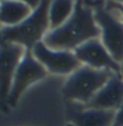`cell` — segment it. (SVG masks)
<instances>
[{
    "label": "cell",
    "mask_w": 123,
    "mask_h": 126,
    "mask_svg": "<svg viewBox=\"0 0 123 126\" xmlns=\"http://www.w3.org/2000/svg\"><path fill=\"white\" fill-rule=\"evenodd\" d=\"M119 74H120V76L123 78V60L122 62L119 63Z\"/></svg>",
    "instance_id": "obj_15"
},
{
    "label": "cell",
    "mask_w": 123,
    "mask_h": 126,
    "mask_svg": "<svg viewBox=\"0 0 123 126\" xmlns=\"http://www.w3.org/2000/svg\"><path fill=\"white\" fill-rule=\"evenodd\" d=\"M33 11L27 2L0 1V23L3 26H15L26 19Z\"/></svg>",
    "instance_id": "obj_11"
},
{
    "label": "cell",
    "mask_w": 123,
    "mask_h": 126,
    "mask_svg": "<svg viewBox=\"0 0 123 126\" xmlns=\"http://www.w3.org/2000/svg\"><path fill=\"white\" fill-rule=\"evenodd\" d=\"M75 2L57 0L50 2L49 6V31L59 28L67 20L74 10Z\"/></svg>",
    "instance_id": "obj_12"
},
{
    "label": "cell",
    "mask_w": 123,
    "mask_h": 126,
    "mask_svg": "<svg viewBox=\"0 0 123 126\" xmlns=\"http://www.w3.org/2000/svg\"><path fill=\"white\" fill-rule=\"evenodd\" d=\"M47 74L46 68L33 56L31 50H26L19 62L13 79L12 88L8 98V105H16L22 93L35 82L44 78Z\"/></svg>",
    "instance_id": "obj_6"
},
{
    "label": "cell",
    "mask_w": 123,
    "mask_h": 126,
    "mask_svg": "<svg viewBox=\"0 0 123 126\" xmlns=\"http://www.w3.org/2000/svg\"><path fill=\"white\" fill-rule=\"evenodd\" d=\"M67 126H73V125H72L71 123H69V124H68V125H67Z\"/></svg>",
    "instance_id": "obj_16"
},
{
    "label": "cell",
    "mask_w": 123,
    "mask_h": 126,
    "mask_svg": "<svg viewBox=\"0 0 123 126\" xmlns=\"http://www.w3.org/2000/svg\"><path fill=\"white\" fill-rule=\"evenodd\" d=\"M113 74L109 70L81 65L66 79L62 94L78 105H87Z\"/></svg>",
    "instance_id": "obj_4"
},
{
    "label": "cell",
    "mask_w": 123,
    "mask_h": 126,
    "mask_svg": "<svg viewBox=\"0 0 123 126\" xmlns=\"http://www.w3.org/2000/svg\"><path fill=\"white\" fill-rule=\"evenodd\" d=\"M113 126H123V103L116 111Z\"/></svg>",
    "instance_id": "obj_13"
},
{
    "label": "cell",
    "mask_w": 123,
    "mask_h": 126,
    "mask_svg": "<svg viewBox=\"0 0 123 126\" xmlns=\"http://www.w3.org/2000/svg\"><path fill=\"white\" fill-rule=\"evenodd\" d=\"M73 52L82 65H87L96 69L109 70L119 74V63L114 61L111 56L100 38L92 39L84 42L75 48Z\"/></svg>",
    "instance_id": "obj_8"
},
{
    "label": "cell",
    "mask_w": 123,
    "mask_h": 126,
    "mask_svg": "<svg viewBox=\"0 0 123 126\" xmlns=\"http://www.w3.org/2000/svg\"><path fill=\"white\" fill-rule=\"evenodd\" d=\"M122 103L123 78L120 74L115 73L85 106L89 108L116 111L122 105Z\"/></svg>",
    "instance_id": "obj_9"
},
{
    "label": "cell",
    "mask_w": 123,
    "mask_h": 126,
    "mask_svg": "<svg viewBox=\"0 0 123 126\" xmlns=\"http://www.w3.org/2000/svg\"><path fill=\"white\" fill-rule=\"evenodd\" d=\"M116 7L118 8V10L120 12V16H121V21L123 23V2H115Z\"/></svg>",
    "instance_id": "obj_14"
},
{
    "label": "cell",
    "mask_w": 123,
    "mask_h": 126,
    "mask_svg": "<svg viewBox=\"0 0 123 126\" xmlns=\"http://www.w3.org/2000/svg\"><path fill=\"white\" fill-rule=\"evenodd\" d=\"M49 1H41L30 16L15 26H1L0 34L7 42L19 44L26 50L41 42L49 31Z\"/></svg>",
    "instance_id": "obj_2"
},
{
    "label": "cell",
    "mask_w": 123,
    "mask_h": 126,
    "mask_svg": "<svg viewBox=\"0 0 123 126\" xmlns=\"http://www.w3.org/2000/svg\"><path fill=\"white\" fill-rule=\"evenodd\" d=\"M26 52L19 44L5 42L0 34V108H8L13 79L15 69Z\"/></svg>",
    "instance_id": "obj_5"
},
{
    "label": "cell",
    "mask_w": 123,
    "mask_h": 126,
    "mask_svg": "<svg viewBox=\"0 0 123 126\" xmlns=\"http://www.w3.org/2000/svg\"><path fill=\"white\" fill-rule=\"evenodd\" d=\"M100 37V29L90 3L77 1L70 17L57 29L48 31L42 42L53 50L73 51L84 42Z\"/></svg>",
    "instance_id": "obj_1"
},
{
    "label": "cell",
    "mask_w": 123,
    "mask_h": 126,
    "mask_svg": "<svg viewBox=\"0 0 123 126\" xmlns=\"http://www.w3.org/2000/svg\"><path fill=\"white\" fill-rule=\"evenodd\" d=\"M80 106L81 109L73 110L69 114L73 126H113L115 111Z\"/></svg>",
    "instance_id": "obj_10"
},
{
    "label": "cell",
    "mask_w": 123,
    "mask_h": 126,
    "mask_svg": "<svg viewBox=\"0 0 123 126\" xmlns=\"http://www.w3.org/2000/svg\"><path fill=\"white\" fill-rule=\"evenodd\" d=\"M31 51L38 62L52 73L70 75L82 65L73 51L53 50L48 48L42 41L38 42Z\"/></svg>",
    "instance_id": "obj_7"
},
{
    "label": "cell",
    "mask_w": 123,
    "mask_h": 126,
    "mask_svg": "<svg viewBox=\"0 0 123 126\" xmlns=\"http://www.w3.org/2000/svg\"><path fill=\"white\" fill-rule=\"evenodd\" d=\"M92 6L100 29L101 42L114 61L120 63L123 60V23L120 12L115 2H101Z\"/></svg>",
    "instance_id": "obj_3"
}]
</instances>
